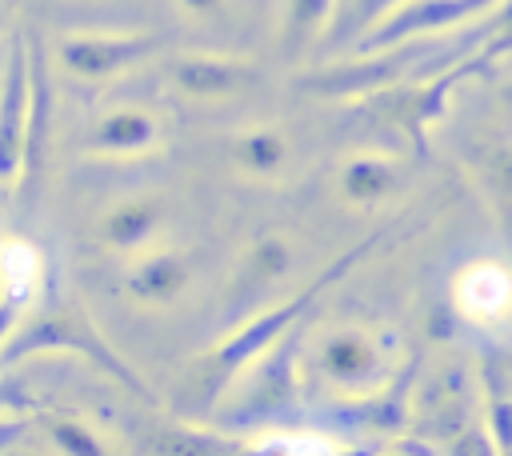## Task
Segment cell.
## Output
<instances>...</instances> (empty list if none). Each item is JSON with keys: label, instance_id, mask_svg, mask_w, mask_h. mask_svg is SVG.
<instances>
[{"label": "cell", "instance_id": "obj_13", "mask_svg": "<svg viewBox=\"0 0 512 456\" xmlns=\"http://www.w3.org/2000/svg\"><path fill=\"white\" fill-rule=\"evenodd\" d=\"M180 4H184V12H192V16H212V12H220L224 0H180Z\"/></svg>", "mask_w": 512, "mask_h": 456}, {"label": "cell", "instance_id": "obj_3", "mask_svg": "<svg viewBox=\"0 0 512 456\" xmlns=\"http://www.w3.org/2000/svg\"><path fill=\"white\" fill-rule=\"evenodd\" d=\"M148 48H152V36H96V32H88V36H64L56 56H60V68L68 76L104 80V76L124 72L140 56H148Z\"/></svg>", "mask_w": 512, "mask_h": 456}, {"label": "cell", "instance_id": "obj_14", "mask_svg": "<svg viewBox=\"0 0 512 456\" xmlns=\"http://www.w3.org/2000/svg\"><path fill=\"white\" fill-rule=\"evenodd\" d=\"M508 100H512V88H508Z\"/></svg>", "mask_w": 512, "mask_h": 456}, {"label": "cell", "instance_id": "obj_11", "mask_svg": "<svg viewBox=\"0 0 512 456\" xmlns=\"http://www.w3.org/2000/svg\"><path fill=\"white\" fill-rule=\"evenodd\" d=\"M284 156H288V148L276 132H252L240 140V160L252 172H276L284 164Z\"/></svg>", "mask_w": 512, "mask_h": 456}, {"label": "cell", "instance_id": "obj_5", "mask_svg": "<svg viewBox=\"0 0 512 456\" xmlns=\"http://www.w3.org/2000/svg\"><path fill=\"white\" fill-rule=\"evenodd\" d=\"M160 220H164V204H160L156 196H132V200L112 204V208L100 216L96 236H100L108 248H116V252H132V248H140L144 240L156 236Z\"/></svg>", "mask_w": 512, "mask_h": 456}, {"label": "cell", "instance_id": "obj_2", "mask_svg": "<svg viewBox=\"0 0 512 456\" xmlns=\"http://www.w3.org/2000/svg\"><path fill=\"white\" fill-rule=\"evenodd\" d=\"M452 304L472 324H500L512 316V268L504 260H472L452 280Z\"/></svg>", "mask_w": 512, "mask_h": 456}, {"label": "cell", "instance_id": "obj_4", "mask_svg": "<svg viewBox=\"0 0 512 456\" xmlns=\"http://www.w3.org/2000/svg\"><path fill=\"white\" fill-rule=\"evenodd\" d=\"M156 144H160V120L136 104L108 108L88 132V148L100 156H136Z\"/></svg>", "mask_w": 512, "mask_h": 456}, {"label": "cell", "instance_id": "obj_9", "mask_svg": "<svg viewBox=\"0 0 512 456\" xmlns=\"http://www.w3.org/2000/svg\"><path fill=\"white\" fill-rule=\"evenodd\" d=\"M176 84L184 92H196V96H212V92H228L236 84V68L224 64V60H184L176 68Z\"/></svg>", "mask_w": 512, "mask_h": 456}, {"label": "cell", "instance_id": "obj_7", "mask_svg": "<svg viewBox=\"0 0 512 456\" xmlns=\"http://www.w3.org/2000/svg\"><path fill=\"white\" fill-rule=\"evenodd\" d=\"M320 360H324V372L340 384H364L380 372V360H376V348L364 332H332L320 348Z\"/></svg>", "mask_w": 512, "mask_h": 456}, {"label": "cell", "instance_id": "obj_1", "mask_svg": "<svg viewBox=\"0 0 512 456\" xmlns=\"http://www.w3.org/2000/svg\"><path fill=\"white\" fill-rule=\"evenodd\" d=\"M28 120H32V48L24 36H16L0 68V188H16L24 176Z\"/></svg>", "mask_w": 512, "mask_h": 456}, {"label": "cell", "instance_id": "obj_10", "mask_svg": "<svg viewBox=\"0 0 512 456\" xmlns=\"http://www.w3.org/2000/svg\"><path fill=\"white\" fill-rule=\"evenodd\" d=\"M48 440H52V448L56 452H68V456H96V452H104V444L96 440V432L88 428V424H80V420H72V416H52L48 420Z\"/></svg>", "mask_w": 512, "mask_h": 456}, {"label": "cell", "instance_id": "obj_8", "mask_svg": "<svg viewBox=\"0 0 512 456\" xmlns=\"http://www.w3.org/2000/svg\"><path fill=\"white\" fill-rule=\"evenodd\" d=\"M340 188H344V196L356 200V204H376V200L392 188V168H388L384 160L360 156V160H352V164L344 168Z\"/></svg>", "mask_w": 512, "mask_h": 456}, {"label": "cell", "instance_id": "obj_6", "mask_svg": "<svg viewBox=\"0 0 512 456\" xmlns=\"http://www.w3.org/2000/svg\"><path fill=\"white\" fill-rule=\"evenodd\" d=\"M184 284H188V264L176 252H152L124 276V292L136 304H168L180 296Z\"/></svg>", "mask_w": 512, "mask_h": 456}, {"label": "cell", "instance_id": "obj_15", "mask_svg": "<svg viewBox=\"0 0 512 456\" xmlns=\"http://www.w3.org/2000/svg\"><path fill=\"white\" fill-rule=\"evenodd\" d=\"M0 28H4V16H0Z\"/></svg>", "mask_w": 512, "mask_h": 456}, {"label": "cell", "instance_id": "obj_12", "mask_svg": "<svg viewBox=\"0 0 512 456\" xmlns=\"http://www.w3.org/2000/svg\"><path fill=\"white\" fill-rule=\"evenodd\" d=\"M260 452H336L340 444H332V440H324V436H280V440H260L256 444Z\"/></svg>", "mask_w": 512, "mask_h": 456}]
</instances>
